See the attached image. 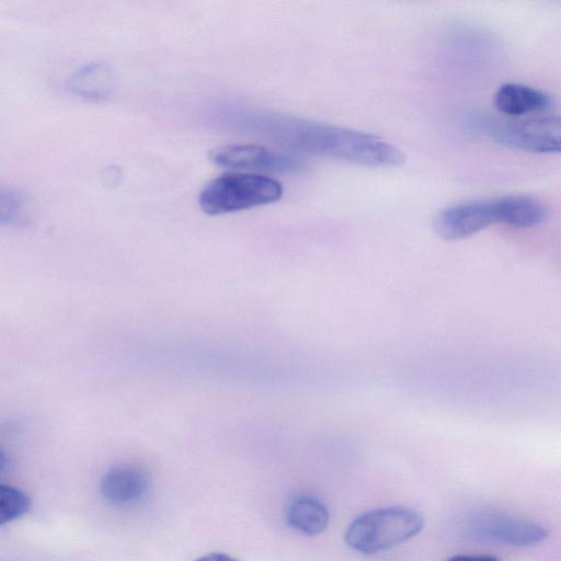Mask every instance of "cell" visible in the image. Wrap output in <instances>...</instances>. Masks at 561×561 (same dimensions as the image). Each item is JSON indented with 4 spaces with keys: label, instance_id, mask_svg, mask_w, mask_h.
I'll return each mask as SVG.
<instances>
[{
    "label": "cell",
    "instance_id": "6da1fadb",
    "mask_svg": "<svg viewBox=\"0 0 561 561\" xmlns=\"http://www.w3.org/2000/svg\"><path fill=\"white\" fill-rule=\"evenodd\" d=\"M256 124L277 144L307 153L369 167L405 161L402 150L368 133L278 114L263 115Z\"/></svg>",
    "mask_w": 561,
    "mask_h": 561
},
{
    "label": "cell",
    "instance_id": "7a4b0ae2",
    "mask_svg": "<svg viewBox=\"0 0 561 561\" xmlns=\"http://www.w3.org/2000/svg\"><path fill=\"white\" fill-rule=\"evenodd\" d=\"M424 519L407 507H381L356 517L345 531V542L362 553H376L403 543L421 533Z\"/></svg>",
    "mask_w": 561,
    "mask_h": 561
},
{
    "label": "cell",
    "instance_id": "3957f363",
    "mask_svg": "<svg viewBox=\"0 0 561 561\" xmlns=\"http://www.w3.org/2000/svg\"><path fill=\"white\" fill-rule=\"evenodd\" d=\"M284 188L277 180L254 173H227L208 182L198 204L211 216L234 213L277 202Z\"/></svg>",
    "mask_w": 561,
    "mask_h": 561
},
{
    "label": "cell",
    "instance_id": "277c9868",
    "mask_svg": "<svg viewBox=\"0 0 561 561\" xmlns=\"http://www.w3.org/2000/svg\"><path fill=\"white\" fill-rule=\"evenodd\" d=\"M508 195L459 203L436 214L433 221L435 232L444 240L468 238L494 224H508Z\"/></svg>",
    "mask_w": 561,
    "mask_h": 561
},
{
    "label": "cell",
    "instance_id": "5b68a950",
    "mask_svg": "<svg viewBox=\"0 0 561 561\" xmlns=\"http://www.w3.org/2000/svg\"><path fill=\"white\" fill-rule=\"evenodd\" d=\"M492 136L506 148L536 153H560L561 115L506 122L496 126Z\"/></svg>",
    "mask_w": 561,
    "mask_h": 561
},
{
    "label": "cell",
    "instance_id": "8992f818",
    "mask_svg": "<svg viewBox=\"0 0 561 561\" xmlns=\"http://www.w3.org/2000/svg\"><path fill=\"white\" fill-rule=\"evenodd\" d=\"M209 159L216 165L252 172L296 173L305 163L290 154L259 145H226L213 149Z\"/></svg>",
    "mask_w": 561,
    "mask_h": 561
},
{
    "label": "cell",
    "instance_id": "52a82bcc",
    "mask_svg": "<svg viewBox=\"0 0 561 561\" xmlns=\"http://www.w3.org/2000/svg\"><path fill=\"white\" fill-rule=\"evenodd\" d=\"M471 527L473 534L482 539L511 546L536 545L548 536L547 529L540 525L493 512L477 516Z\"/></svg>",
    "mask_w": 561,
    "mask_h": 561
},
{
    "label": "cell",
    "instance_id": "ba28073f",
    "mask_svg": "<svg viewBox=\"0 0 561 561\" xmlns=\"http://www.w3.org/2000/svg\"><path fill=\"white\" fill-rule=\"evenodd\" d=\"M149 478L145 470L134 465H117L108 469L100 482L102 497L115 506L139 503L149 491Z\"/></svg>",
    "mask_w": 561,
    "mask_h": 561
},
{
    "label": "cell",
    "instance_id": "9c48e42d",
    "mask_svg": "<svg viewBox=\"0 0 561 561\" xmlns=\"http://www.w3.org/2000/svg\"><path fill=\"white\" fill-rule=\"evenodd\" d=\"M493 104L503 114L520 116L548 110L552 105V98L547 92L534 87L504 83L496 89Z\"/></svg>",
    "mask_w": 561,
    "mask_h": 561
},
{
    "label": "cell",
    "instance_id": "30bf717a",
    "mask_svg": "<svg viewBox=\"0 0 561 561\" xmlns=\"http://www.w3.org/2000/svg\"><path fill=\"white\" fill-rule=\"evenodd\" d=\"M285 515L290 527L308 536L324 531L330 519L325 505L309 495L293 499L286 507Z\"/></svg>",
    "mask_w": 561,
    "mask_h": 561
},
{
    "label": "cell",
    "instance_id": "8fae6325",
    "mask_svg": "<svg viewBox=\"0 0 561 561\" xmlns=\"http://www.w3.org/2000/svg\"><path fill=\"white\" fill-rule=\"evenodd\" d=\"M72 88L88 96L105 95L110 88L108 71L101 65L85 67L72 78Z\"/></svg>",
    "mask_w": 561,
    "mask_h": 561
},
{
    "label": "cell",
    "instance_id": "7c38bea8",
    "mask_svg": "<svg viewBox=\"0 0 561 561\" xmlns=\"http://www.w3.org/2000/svg\"><path fill=\"white\" fill-rule=\"evenodd\" d=\"M31 507V499L23 491L2 484L0 486V524L13 522Z\"/></svg>",
    "mask_w": 561,
    "mask_h": 561
},
{
    "label": "cell",
    "instance_id": "4fadbf2b",
    "mask_svg": "<svg viewBox=\"0 0 561 561\" xmlns=\"http://www.w3.org/2000/svg\"><path fill=\"white\" fill-rule=\"evenodd\" d=\"M195 561H239L238 559L222 552H213L197 558Z\"/></svg>",
    "mask_w": 561,
    "mask_h": 561
},
{
    "label": "cell",
    "instance_id": "5bb4252c",
    "mask_svg": "<svg viewBox=\"0 0 561 561\" xmlns=\"http://www.w3.org/2000/svg\"><path fill=\"white\" fill-rule=\"evenodd\" d=\"M447 561H500L497 558L493 556H455Z\"/></svg>",
    "mask_w": 561,
    "mask_h": 561
}]
</instances>
